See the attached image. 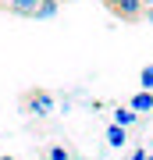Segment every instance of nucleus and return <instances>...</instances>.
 <instances>
[{
	"label": "nucleus",
	"mask_w": 153,
	"mask_h": 160,
	"mask_svg": "<svg viewBox=\"0 0 153 160\" xmlns=\"http://www.w3.org/2000/svg\"><path fill=\"white\" fill-rule=\"evenodd\" d=\"M142 18H146V22L153 25V7H146V11H142Z\"/></svg>",
	"instance_id": "9d476101"
},
{
	"label": "nucleus",
	"mask_w": 153,
	"mask_h": 160,
	"mask_svg": "<svg viewBox=\"0 0 153 160\" xmlns=\"http://www.w3.org/2000/svg\"><path fill=\"white\" fill-rule=\"evenodd\" d=\"M46 160H68V149H64V146H54L50 153H46Z\"/></svg>",
	"instance_id": "1a4fd4ad"
},
{
	"label": "nucleus",
	"mask_w": 153,
	"mask_h": 160,
	"mask_svg": "<svg viewBox=\"0 0 153 160\" xmlns=\"http://www.w3.org/2000/svg\"><path fill=\"white\" fill-rule=\"evenodd\" d=\"M103 7L114 18H121V22H139L142 18V4L139 0H103Z\"/></svg>",
	"instance_id": "f03ea898"
},
{
	"label": "nucleus",
	"mask_w": 153,
	"mask_h": 160,
	"mask_svg": "<svg viewBox=\"0 0 153 160\" xmlns=\"http://www.w3.org/2000/svg\"><path fill=\"white\" fill-rule=\"evenodd\" d=\"M107 142H110L114 149H118L121 142H125V128H118V125H110V128H107Z\"/></svg>",
	"instance_id": "423d86ee"
},
{
	"label": "nucleus",
	"mask_w": 153,
	"mask_h": 160,
	"mask_svg": "<svg viewBox=\"0 0 153 160\" xmlns=\"http://www.w3.org/2000/svg\"><path fill=\"white\" fill-rule=\"evenodd\" d=\"M132 110H153V92H135L132 96Z\"/></svg>",
	"instance_id": "39448f33"
},
{
	"label": "nucleus",
	"mask_w": 153,
	"mask_h": 160,
	"mask_svg": "<svg viewBox=\"0 0 153 160\" xmlns=\"http://www.w3.org/2000/svg\"><path fill=\"white\" fill-rule=\"evenodd\" d=\"M57 7H61V0H39V7H36V22H46V18L57 14Z\"/></svg>",
	"instance_id": "20e7f679"
},
{
	"label": "nucleus",
	"mask_w": 153,
	"mask_h": 160,
	"mask_svg": "<svg viewBox=\"0 0 153 160\" xmlns=\"http://www.w3.org/2000/svg\"><path fill=\"white\" fill-rule=\"evenodd\" d=\"M132 121H135V110H114V125H118V128L132 125Z\"/></svg>",
	"instance_id": "6e6552de"
},
{
	"label": "nucleus",
	"mask_w": 153,
	"mask_h": 160,
	"mask_svg": "<svg viewBox=\"0 0 153 160\" xmlns=\"http://www.w3.org/2000/svg\"><path fill=\"white\" fill-rule=\"evenodd\" d=\"M4 7L18 18H36V7H39V0H4Z\"/></svg>",
	"instance_id": "7ed1b4c3"
},
{
	"label": "nucleus",
	"mask_w": 153,
	"mask_h": 160,
	"mask_svg": "<svg viewBox=\"0 0 153 160\" xmlns=\"http://www.w3.org/2000/svg\"><path fill=\"white\" fill-rule=\"evenodd\" d=\"M4 160H11V157H4Z\"/></svg>",
	"instance_id": "ddd939ff"
},
{
	"label": "nucleus",
	"mask_w": 153,
	"mask_h": 160,
	"mask_svg": "<svg viewBox=\"0 0 153 160\" xmlns=\"http://www.w3.org/2000/svg\"><path fill=\"white\" fill-rule=\"evenodd\" d=\"M139 4H142V11H146V7H153V0H139Z\"/></svg>",
	"instance_id": "9b49d317"
},
{
	"label": "nucleus",
	"mask_w": 153,
	"mask_h": 160,
	"mask_svg": "<svg viewBox=\"0 0 153 160\" xmlns=\"http://www.w3.org/2000/svg\"><path fill=\"white\" fill-rule=\"evenodd\" d=\"M22 110H25V114H36V118H46L54 110V96L46 89H28L22 96Z\"/></svg>",
	"instance_id": "f257e3e1"
},
{
	"label": "nucleus",
	"mask_w": 153,
	"mask_h": 160,
	"mask_svg": "<svg viewBox=\"0 0 153 160\" xmlns=\"http://www.w3.org/2000/svg\"><path fill=\"white\" fill-rule=\"evenodd\" d=\"M139 82H142V92H153V64H146L139 71Z\"/></svg>",
	"instance_id": "0eeeda50"
},
{
	"label": "nucleus",
	"mask_w": 153,
	"mask_h": 160,
	"mask_svg": "<svg viewBox=\"0 0 153 160\" xmlns=\"http://www.w3.org/2000/svg\"><path fill=\"white\" fill-rule=\"evenodd\" d=\"M132 160H146V153H142V149H139V153H135V157H132Z\"/></svg>",
	"instance_id": "f8f14e48"
}]
</instances>
